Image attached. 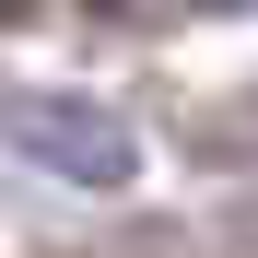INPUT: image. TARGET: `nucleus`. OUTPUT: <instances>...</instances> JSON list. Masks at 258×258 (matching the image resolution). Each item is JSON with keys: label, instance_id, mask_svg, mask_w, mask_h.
I'll use <instances>...</instances> for the list:
<instances>
[{"label": "nucleus", "instance_id": "nucleus-1", "mask_svg": "<svg viewBox=\"0 0 258 258\" xmlns=\"http://www.w3.org/2000/svg\"><path fill=\"white\" fill-rule=\"evenodd\" d=\"M12 153L47 164L59 188H129V164H141V141L82 94H12Z\"/></svg>", "mask_w": 258, "mask_h": 258}]
</instances>
